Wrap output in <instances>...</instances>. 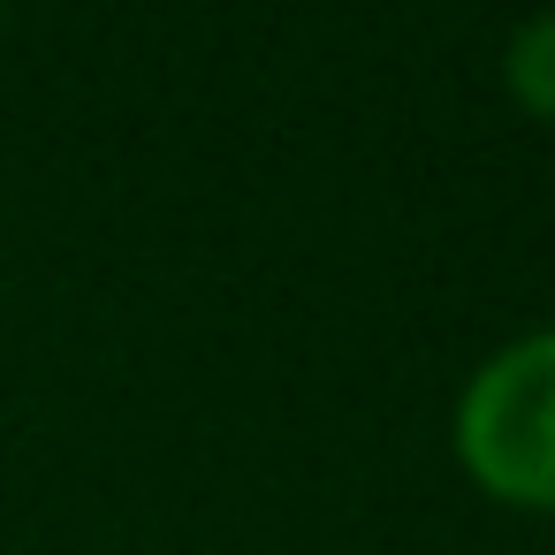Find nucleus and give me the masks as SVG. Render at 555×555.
Listing matches in <instances>:
<instances>
[{
    "instance_id": "1",
    "label": "nucleus",
    "mask_w": 555,
    "mask_h": 555,
    "mask_svg": "<svg viewBox=\"0 0 555 555\" xmlns=\"http://www.w3.org/2000/svg\"><path fill=\"white\" fill-rule=\"evenodd\" d=\"M456 464L487 502L555 517V327L479 358L456 396Z\"/></svg>"
},
{
    "instance_id": "2",
    "label": "nucleus",
    "mask_w": 555,
    "mask_h": 555,
    "mask_svg": "<svg viewBox=\"0 0 555 555\" xmlns=\"http://www.w3.org/2000/svg\"><path fill=\"white\" fill-rule=\"evenodd\" d=\"M502 85H509V100H517L532 122L555 130V9L525 16V24L509 31V47H502Z\"/></svg>"
}]
</instances>
